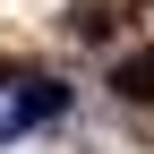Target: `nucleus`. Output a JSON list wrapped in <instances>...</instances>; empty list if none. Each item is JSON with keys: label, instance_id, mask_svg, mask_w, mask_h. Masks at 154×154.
<instances>
[{"label": "nucleus", "instance_id": "nucleus-1", "mask_svg": "<svg viewBox=\"0 0 154 154\" xmlns=\"http://www.w3.org/2000/svg\"><path fill=\"white\" fill-rule=\"evenodd\" d=\"M60 111H69L60 77H17V103L0 111V137H17V128H34V120H60Z\"/></svg>", "mask_w": 154, "mask_h": 154}, {"label": "nucleus", "instance_id": "nucleus-2", "mask_svg": "<svg viewBox=\"0 0 154 154\" xmlns=\"http://www.w3.org/2000/svg\"><path fill=\"white\" fill-rule=\"evenodd\" d=\"M120 94H128V103H154V51L120 60Z\"/></svg>", "mask_w": 154, "mask_h": 154}, {"label": "nucleus", "instance_id": "nucleus-3", "mask_svg": "<svg viewBox=\"0 0 154 154\" xmlns=\"http://www.w3.org/2000/svg\"><path fill=\"white\" fill-rule=\"evenodd\" d=\"M0 94H9V69H0Z\"/></svg>", "mask_w": 154, "mask_h": 154}]
</instances>
